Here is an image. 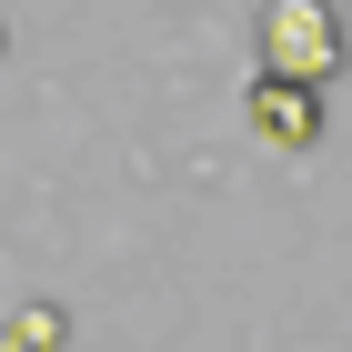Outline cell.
I'll return each instance as SVG.
<instances>
[{
	"mask_svg": "<svg viewBox=\"0 0 352 352\" xmlns=\"http://www.w3.org/2000/svg\"><path fill=\"white\" fill-rule=\"evenodd\" d=\"M332 71V30H322V10L312 0H272V71Z\"/></svg>",
	"mask_w": 352,
	"mask_h": 352,
	"instance_id": "cell-1",
	"label": "cell"
},
{
	"mask_svg": "<svg viewBox=\"0 0 352 352\" xmlns=\"http://www.w3.org/2000/svg\"><path fill=\"white\" fill-rule=\"evenodd\" d=\"M252 111H262V141H312V91H302V81H282V71L252 91Z\"/></svg>",
	"mask_w": 352,
	"mask_h": 352,
	"instance_id": "cell-2",
	"label": "cell"
}]
</instances>
